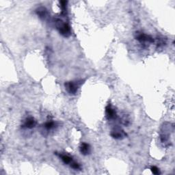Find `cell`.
I'll return each instance as SVG.
<instances>
[{"instance_id":"1","label":"cell","mask_w":175,"mask_h":175,"mask_svg":"<svg viewBox=\"0 0 175 175\" xmlns=\"http://www.w3.org/2000/svg\"><path fill=\"white\" fill-rule=\"evenodd\" d=\"M55 24L56 28L61 35L64 37H69L71 34V29L70 25L64 21L60 19H57L55 20Z\"/></svg>"},{"instance_id":"2","label":"cell","mask_w":175,"mask_h":175,"mask_svg":"<svg viewBox=\"0 0 175 175\" xmlns=\"http://www.w3.org/2000/svg\"><path fill=\"white\" fill-rule=\"evenodd\" d=\"M82 84V81H72L65 83V88L70 94H75Z\"/></svg>"},{"instance_id":"3","label":"cell","mask_w":175,"mask_h":175,"mask_svg":"<svg viewBox=\"0 0 175 175\" xmlns=\"http://www.w3.org/2000/svg\"><path fill=\"white\" fill-rule=\"evenodd\" d=\"M135 38L139 42L143 44H151L155 42V40H154V38L152 36H150V35L144 34L143 32H135Z\"/></svg>"},{"instance_id":"4","label":"cell","mask_w":175,"mask_h":175,"mask_svg":"<svg viewBox=\"0 0 175 175\" xmlns=\"http://www.w3.org/2000/svg\"><path fill=\"white\" fill-rule=\"evenodd\" d=\"M111 136L114 139H117V140H120V139H123L127 136V133L124 132L123 129L120 128V127L116 126L113 129H112V131L110 133Z\"/></svg>"},{"instance_id":"5","label":"cell","mask_w":175,"mask_h":175,"mask_svg":"<svg viewBox=\"0 0 175 175\" xmlns=\"http://www.w3.org/2000/svg\"><path fill=\"white\" fill-rule=\"evenodd\" d=\"M105 114L107 119L109 120H114L117 118V113L116 109L112 106V105L108 104L105 108Z\"/></svg>"},{"instance_id":"6","label":"cell","mask_w":175,"mask_h":175,"mask_svg":"<svg viewBox=\"0 0 175 175\" xmlns=\"http://www.w3.org/2000/svg\"><path fill=\"white\" fill-rule=\"evenodd\" d=\"M36 120L33 117H28L27 118L24 123L22 124V127L24 129H33L36 125Z\"/></svg>"},{"instance_id":"7","label":"cell","mask_w":175,"mask_h":175,"mask_svg":"<svg viewBox=\"0 0 175 175\" xmlns=\"http://www.w3.org/2000/svg\"><path fill=\"white\" fill-rule=\"evenodd\" d=\"M36 13L37 15L41 19H46L47 17H48V10H47L46 8L44 7H39L36 9Z\"/></svg>"},{"instance_id":"8","label":"cell","mask_w":175,"mask_h":175,"mask_svg":"<svg viewBox=\"0 0 175 175\" xmlns=\"http://www.w3.org/2000/svg\"><path fill=\"white\" fill-rule=\"evenodd\" d=\"M79 151L82 155H88L91 153L90 146L87 143H82L79 147Z\"/></svg>"},{"instance_id":"9","label":"cell","mask_w":175,"mask_h":175,"mask_svg":"<svg viewBox=\"0 0 175 175\" xmlns=\"http://www.w3.org/2000/svg\"><path fill=\"white\" fill-rule=\"evenodd\" d=\"M58 155L60 158V159H62V161L65 164L70 165L71 163L73 162L72 157H70L69 155H64V154H59Z\"/></svg>"},{"instance_id":"10","label":"cell","mask_w":175,"mask_h":175,"mask_svg":"<svg viewBox=\"0 0 175 175\" xmlns=\"http://www.w3.org/2000/svg\"><path fill=\"white\" fill-rule=\"evenodd\" d=\"M57 126V123L54 122V121H48V122H46L43 124V127L47 131H50V130L55 129Z\"/></svg>"},{"instance_id":"11","label":"cell","mask_w":175,"mask_h":175,"mask_svg":"<svg viewBox=\"0 0 175 175\" xmlns=\"http://www.w3.org/2000/svg\"><path fill=\"white\" fill-rule=\"evenodd\" d=\"M60 8L62 9V14H64L67 13V2L66 1H61L60 2Z\"/></svg>"},{"instance_id":"12","label":"cell","mask_w":175,"mask_h":175,"mask_svg":"<svg viewBox=\"0 0 175 175\" xmlns=\"http://www.w3.org/2000/svg\"><path fill=\"white\" fill-rule=\"evenodd\" d=\"M70 166L73 169H75V170H80V169H81V166H80V165L78 164V163H77L74 161L70 164Z\"/></svg>"},{"instance_id":"13","label":"cell","mask_w":175,"mask_h":175,"mask_svg":"<svg viewBox=\"0 0 175 175\" xmlns=\"http://www.w3.org/2000/svg\"><path fill=\"white\" fill-rule=\"evenodd\" d=\"M150 170H151V172H152V173L154 174L157 175V174H161V173H160V171H159V169L157 166H155V165H153V166H151Z\"/></svg>"},{"instance_id":"14","label":"cell","mask_w":175,"mask_h":175,"mask_svg":"<svg viewBox=\"0 0 175 175\" xmlns=\"http://www.w3.org/2000/svg\"><path fill=\"white\" fill-rule=\"evenodd\" d=\"M120 122L123 124H124V125L127 126L129 124V120L127 118L126 116H124L120 119Z\"/></svg>"}]
</instances>
